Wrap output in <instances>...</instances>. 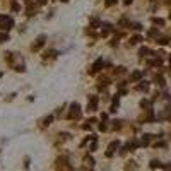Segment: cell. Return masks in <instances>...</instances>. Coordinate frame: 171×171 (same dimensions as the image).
<instances>
[{"label": "cell", "instance_id": "1", "mask_svg": "<svg viewBox=\"0 0 171 171\" xmlns=\"http://www.w3.org/2000/svg\"><path fill=\"white\" fill-rule=\"evenodd\" d=\"M81 115H82L81 104H79V103H72V104H70V111H68V118L77 120V118H81Z\"/></svg>", "mask_w": 171, "mask_h": 171}, {"label": "cell", "instance_id": "2", "mask_svg": "<svg viewBox=\"0 0 171 171\" xmlns=\"http://www.w3.org/2000/svg\"><path fill=\"white\" fill-rule=\"evenodd\" d=\"M14 26V19L10 16H0V29L9 31Z\"/></svg>", "mask_w": 171, "mask_h": 171}, {"label": "cell", "instance_id": "3", "mask_svg": "<svg viewBox=\"0 0 171 171\" xmlns=\"http://www.w3.org/2000/svg\"><path fill=\"white\" fill-rule=\"evenodd\" d=\"M118 145H120V142H118V140H113L110 145H108V151H106V156H108V158L115 154V151L118 149Z\"/></svg>", "mask_w": 171, "mask_h": 171}, {"label": "cell", "instance_id": "4", "mask_svg": "<svg viewBox=\"0 0 171 171\" xmlns=\"http://www.w3.org/2000/svg\"><path fill=\"white\" fill-rule=\"evenodd\" d=\"M45 41H46V36H45V34H41V36H38V38H36V43H34V45H33L31 48H33V50L36 51L39 46H41V45H45Z\"/></svg>", "mask_w": 171, "mask_h": 171}, {"label": "cell", "instance_id": "5", "mask_svg": "<svg viewBox=\"0 0 171 171\" xmlns=\"http://www.w3.org/2000/svg\"><path fill=\"white\" fill-rule=\"evenodd\" d=\"M96 108H98V98H96V96H91L89 104H87V111H94Z\"/></svg>", "mask_w": 171, "mask_h": 171}, {"label": "cell", "instance_id": "6", "mask_svg": "<svg viewBox=\"0 0 171 171\" xmlns=\"http://www.w3.org/2000/svg\"><path fill=\"white\" fill-rule=\"evenodd\" d=\"M101 67H103V60H98V62H96V64L93 65V68H91V74L99 72V70H101Z\"/></svg>", "mask_w": 171, "mask_h": 171}, {"label": "cell", "instance_id": "7", "mask_svg": "<svg viewBox=\"0 0 171 171\" xmlns=\"http://www.w3.org/2000/svg\"><path fill=\"white\" fill-rule=\"evenodd\" d=\"M140 77H142V72H139V70H135V72H133L132 75H130V81H133V82H135V81H139Z\"/></svg>", "mask_w": 171, "mask_h": 171}, {"label": "cell", "instance_id": "8", "mask_svg": "<svg viewBox=\"0 0 171 171\" xmlns=\"http://www.w3.org/2000/svg\"><path fill=\"white\" fill-rule=\"evenodd\" d=\"M135 162L133 161H130V162H127V166H125V171H135Z\"/></svg>", "mask_w": 171, "mask_h": 171}, {"label": "cell", "instance_id": "9", "mask_svg": "<svg viewBox=\"0 0 171 171\" xmlns=\"http://www.w3.org/2000/svg\"><path fill=\"white\" fill-rule=\"evenodd\" d=\"M149 89V84L147 82H140V84L137 86V91H147Z\"/></svg>", "mask_w": 171, "mask_h": 171}, {"label": "cell", "instance_id": "10", "mask_svg": "<svg viewBox=\"0 0 171 171\" xmlns=\"http://www.w3.org/2000/svg\"><path fill=\"white\" fill-rule=\"evenodd\" d=\"M51 120H53V116H46V118H45V122H43V120H41V127H48Z\"/></svg>", "mask_w": 171, "mask_h": 171}, {"label": "cell", "instance_id": "11", "mask_svg": "<svg viewBox=\"0 0 171 171\" xmlns=\"http://www.w3.org/2000/svg\"><path fill=\"white\" fill-rule=\"evenodd\" d=\"M162 164L159 161H156V159H154V161H151V168H152V169H156V168H161Z\"/></svg>", "mask_w": 171, "mask_h": 171}, {"label": "cell", "instance_id": "12", "mask_svg": "<svg viewBox=\"0 0 171 171\" xmlns=\"http://www.w3.org/2000/svg\"><path fill=\"white\" fill-rule=\"evenodd\" d=\"M139 41H142L140 36H132V38H130V43H132V45H135V43H139Z\"/></svg>", "mask_w": 171, "mask_h": 171}, {"label": "cell", "instance_id": "13", "mask_svg": "<svg viewBox=\"0 0 171 171\" xmlns=\"http://www.w3.org/2000/svg\"><path fill=\"white\" fill-rule=\"evenodd\" d=\"M140 106L142 108H151V101H147V99H142V101H140Z\"/></svg>", "mask_w": 171, "mask_h": 171}, {"label": "cell", "instance_id": "14", "mask_svg": "<svg viewBox=\"0 0 171 171\" xmlns=\"http://www.w3.org/2000/svg\"><path fill=\"white\" fill-rule=\"evenodd\" d=\"M147 53H149V48H140V51H139V55H140V56H145V55H147Z\"/></svg>", "mask_w": 171, "mask_h": 171}, {"label": "cell", "instance_id": "15", "mask_svg": "<svg viewBox=\"0 0 171 171\" xmlns=\"http://www.w3.org/2000/svg\"><path fill=\"white\" fill-rule=\"evenodd\" d=\"M152 22H154V24H159V26L164 24V21H162V19H159V17H152Z\"/></svg>", "mask_w": 171, "mask_h": 171}, {"label": "cell", "instance_id": "16", "mask_svg": "<svg viewBox=\"0 0 171 171\" xmlns=\"http://www.w3.org/2000/svg\"><path fill=\"white\" fill-rule=\"evenodd\" d=\"M7 39H9L7 33H0V43H4V41H7Z\"/></svg>", "mask_w": 171, "mask_h": 171}, {"label": "cell", "instance_id": "17", "mask_svg": "<svg viewBox=\"0 0 171 171\" xmlns=\"http://www.w3.org/2000/svg\"><path fill=\"white\" fill-rule=\"evenodd\" d=\"M156 84H159V86H164V79H162L161 75H158V77H156Z\"/></svg>", "mask_w": 171, "mask_h": 171}, {"label": "cell", "instance_id": "18", "mask_svg": "<svg viewBox=\"0 0 171 171\" xmlns=\"http://www.w3.org/2000/svg\"><path fill=\"white\" fill-rule=\"evenodd\" d=\"M104 4H106V7H110V5H115L116 4V0H106Z\"/></svg>", "mask_w": 171, "mask_h": 171}, {"label": "cell", "instance_id": "19", "mask_svg": "<svg viewBox=\"0 0 171 171\" xmlns=\"http://www.w3.org/2000/svg\"><path fill=\"white\" fill-rule=\"evenodd\" d=\"M12 10H19V4H16V2H14V4H12Z\"/></svg>", "mask_w": 171, "mask_h": 171}, {"label": "cell", "instance_id": "20", "mask_svg": "<svg viewBox=\"0 0 171 171\" xmlns=\"http://www.w3.org/2000/svg\"><path fill=\"white\" fill-rule=\"evenodd\" d=\"M164 169H166V171H171V162H168V164H164Z\"/></svg>", "mask_w": 171, "mask_h": 171}, {"label": "cell", "instance_id": "21", "mask_svg": "<svg viewBox=\"0 0 171 171\" xmlns=\"http://www.w3.org/2000/svg\"><path fill=\"white\" fill-rule=\"evenodd\" d=\"M132 2H133V0H123V4H125V5H130Z\"/></svg>", "mask_w": 171, "mask_h": 171}, {"label": "cell", "instance_id": "22", "mask_svg": "<svg viewBox=\"0 0 171 171\" xmlns=\"http://www.w3.org/2000/svg\"><path fill=\"white\" fill-rule=\"evenodd\" d=\"M38 4H46V0H38Z\"/></svg>", "mask_w": 171, "mask_h": 171}, {"label": "cell", "instance_id": "23", "mask_svg": "<svg viewBox=\"0 0 171 171\" xmlns=\"http://www.w3.org/2000/svg\"><path fill=\"white\" fill-rule=\"evenodd\" d=\"M169 65H171V56H169Z\"/></svg>", "mask_w": 171, "mask_h": 171}, {"label": "cell", "instance_id": "24", "mask_svg": "<svg viewBox=\"0 0 171 171\" xmlns=\"http://www.w3.org/2000/svg\"><path fill=\"white\" fill-rule=\"evenodd\" d=\"M62 2H67V0H62Z\"/></svg>", "mask_w": 171, "mask_h": 171}, {"label": "cell", "instance_id": "25", "mask_svg": "<svg viewBox=\"0 0 171 171\" xmlns=\"http://www.w3.org/2000/svg\"><path fill=\"white\" fill-rule=\"evenodd\" d=\"M0 75H2V74H0Z\"/></svg>", "mask_w": 171, "mask_h": 171}]
</instances>
